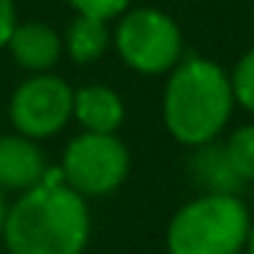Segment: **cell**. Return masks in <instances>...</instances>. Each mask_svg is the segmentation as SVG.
Wrapping results in <instances>:
<instances>
[{
  "instance_id": "obj_1",
  "label": "cell",
  "mask_w": 254,
  "mask_h": 254,
  "mask_svg": "<svg viewBox=\"0 0 254 254\" xmlns=\"http://www.w3.org/2000/svg\"><path fill=\"white\" fill-rule=\"evenodd\" d=\"M8 254H82L90 241V208L71 186L61 167L50 170L41 186L25 191L3 224Z\"/></svg>"
},
{
  "instance_id": "obj_2",
  "label": "cell",
  "mask_w": 254,
  "mask_h": 254,
  "mask_svg": "<svg viewBox=\"0 0 254 254\" xmlns=\"http://www.w3.org/2000/svg\"><path fill=\"white\" fill-rule=\"evenodd\" d=\"M235 107L230 74L208 58H183L170 71L161 99L164 126L181 145L205 148L227 128Z\"/></svg>"
},
{
  "instance_id": "obj_3",
  "label": "cell",
  "mask_w": 254,
  "mask_h": 254,
  "mask_svg": "<svg viewBox=\"0 0 254 254\" xmlns=\"http://www.w3.org/2000/svg\"><path fill=\"white\" fill-rule=\"evenodd\" d=\"M252 213L235 194H208L175 210L167 224L170 254H243Z\"/></svg>"
},
{
  "instance_id": "obj_4",
  "label": "cell",
  "mask_w": 254,
  "mask_h": 254,
  "mask_svg": "<svg viewBox=\"0 0 254 254\" xmlns=\"http://www.w3.org/2000/svg\"><path fill=\"white\" fill-rule=\"evenodd\" d=\"M115 50L139 74H167L183 61V33L170 14L159 8H131L115 28Z\"/></svg>"
},
{
  "instance_id": "obj_5",
  "label": "cell",
  "mask_w": 254,
  "mask_h": 254,
  "mask_svg": "<svg viewBox=\"0 0 254 254\" xmlns=\"http://www.w3.org/2000/svg\"><path fill=\"white\" fill-rule=\"evenodd\" d=\"M131 167V156L115 134H88L74 137L63 150L61 172L66 186L79 197H107L123 186Z\"/></svg>"
},
{
  "instance_id": "obj_6",
  "label": "cell",
  "mask_w": 254,
  "mask_h": 254,
  "mask_svg": "<svg viewBox=\"0 0 254 254\" xmlns=\"http://www.w3.org/2000/svg\"><path fill=\"white\" fill-rule=\"evenodd\" d=\"M8 118L22 137L50 139L74 118V88L58 74H33L14 90Z\"/></svg>"
},
{
  "instance_id": "obj_7",
  "label": "cell",
  "mask_w": 254,
  "mask_h": 254,
  "mask_svg": "<svg viewBox=\"0 0 254 254\" xmlns=\"http://www.w3.org/2000/svg\"><path fill=\"white\" fill-rule=\"evenodd\" d=\"M50 161L39 142L22 134H3L0 137V191H30L41 186L50 175Z\"/></svg>"
},
{
  "instance_id": "obj_8",
  "label": "cell",
  "mask_w": 254,
  "mask_h": 254,
  "mask_svg": "<svg viewBox=\"0 0 254 254\" xmlns=\"http://www.w3.org/2000/svg\"><path fill=\"white\" fill-rule=\"evenodd\" d=\"M8 52L25 71L50 74V68L61 61L63 39L44 22H22L14 28Z\"/></svg>"
},
{
  "instance_id": "obj_9",
  "label": "cell",
  "mask_w": 254,
  "mask_h": 254,
  "mask_svg": "<svg viewBox=\"0 0 254 254\" xmlns=\"http://www.w3.org/2000/svg\"><path fill=\"white\" fill-rule=\"evenodd\" d=\"M74 118L88 134H115L126 118V107L107 85H85L74 90Z\"/></svg>"
},
{
  "instance_id": "obj_10",
  "label": "cell",
  "mask_w": 254,
  "mask_h": 254,
  "mask_svg": "<svg viewBox=\"0 0 254 254\" xmlns=\"http://www.w3.org/2000/svg\"><path fill=\"white\" fill-rule=\"evenodd\" d=\"M66 50L74 63H96L110 50V28L101 19L77 17L66 30Z\"/></svg>"
},
{
  "instance_id": "obj_11",
  "label": "cell",
  "mask_w": 254,
  "mask_h": 254,
  "mask_svg": "<svg viewBox=\"0 0 254 254\" xmlns=\"http://www.w3.org/2000/svg\"><path fill=\"white\" fill-rule=\"evenodd\" d=\"M191 170L202 186H208V194H232L230 189H238V178L232 175L230 164L224 159L221 145L210 142L205 148H197V156L191 161Z\"/></svg>"
},
{
  "instance_id": "obj_12",
  "label": "cell",
  "mask_w": 254,
  "mask_h": 254,
  "mask_svg": "<svg viewBox=\"0 0 254 254\" xmlns=\"http://www.w3.org/2000/svg\"><path fill=\"white\" fill-rule=\"evenodd\" d=\"M221 150H224V159L232 175L238 178V183L254 181V126L235 128L221 145Z\"/></svg>"
},
{
  "instance_id": "obj_13",
  "label": "cell",
  "mask_w": 254,
  "mask_h": 254,
  "mask_svg": "<svg viewBox=\"0 0 254 254\" xmlns=\"http://www.w3.org/2000/svg\"><path fill=\"white\" fill-rule=\"evenodd\" d=\"M230 85H232L235 104H241L243 110L254 112V50H249L235 63V68L230 74Z\"/></svg>"
},
{
  "instance_id": "obj_14",
  "label": "cell",
  "mask_w": 254,
  "mask_h": 254,
  "mask_svg": "<svg viewBox=\"0 0 254 254\" xmlns=\"http://www.w3.org/2000/svg\"><path fill=\"white\" fill-rule=\"evenodd\" d=\"M68 6L77 11V17H90L110 22L115 17H123L131 6V0H68Z\"/></svg>"
},
{
  "instance_id": "obj_15",
  "label": "cell",
  "mask_w": 254,
  "mask_h": 254,
  "mask_svg": "<svg viewBox=\"0 0 254 254\" xmlns=\"http://www.w3.org/2000/svg\"><path fill=\"white\" fill-rule=\"evenodd\" d=\"M17 8H14V0H0V50L8 47L11 33L17 28Z\"/></svg>"
},
{
  "instance_id": "obj_16",
  "label": "cell",
  "mask_w": 254,
  "mask_h": 254,
  "mask_svg": "<svg viewBox=\"0 0 254 254\" xmlns=\"http://www.w3.org/2000/svg\"><path fill=\"white\" fill-rule=\"evenodd\" d=\"M6 216H8V202H6V194L0 191V235H3V224H6Z\"/></svg>"
},
{
  "instance_id": "obj_17",
  "label": "cell",
  "mask_w": 254,
  "mask_h": 254,
  "mask_svg": "<svg viewBox=\"0 0 254 254\" xmlns=\"http://www.w3.org/2000/svg\"><path fill=\"white\" fill-rule=\"evenodd\" d=\"M243 254H254V232H252V238H249V243H246V249H243Z\"/></svg>"
}]
</instances>
